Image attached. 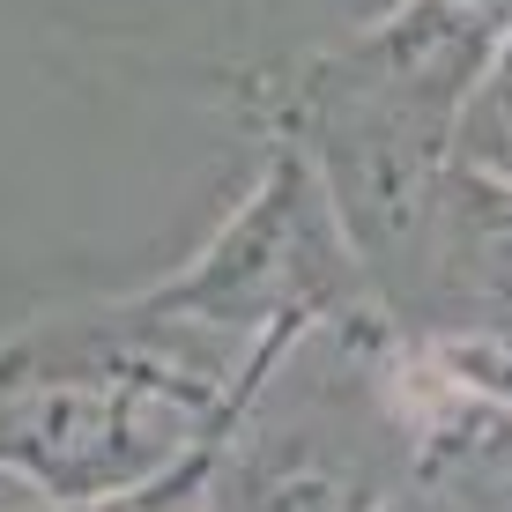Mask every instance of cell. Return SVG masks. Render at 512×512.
Wrapping results in <instances>:
<instances>
[{
  "label": "cell",
  "instance_id": "cell-1",
  "mask_svg": "<svg viewBox=\"0 0 512 512\" xmlns=\"http://www.w3.org/2000/svg\"><path fill=\"white\" fill-rule=\"evenodd\" d=\"M231 104L253 141H297L312 156L379 305L423 334V305L446 297L453 253V127L342 82L320 52L238 75Z\"/></svg>",
  "mask_w": 512,
  "mask_h": 512
},
{
  "label": "cell",
  "instance_id": "cell-2",
  "mask_svg": "<svg viewBox=\"0 0 512 512\" xmlns=\"http://www.w3.org/2000/svg\"><path fill=\"white\" fill-rule=\"evenodd\" d=\"M134 305L193 320L231 342H268V334H327L364 312H386L372 275L357 268L334 201L297 141H260L253 179L223 223L208 231L171 275L127 290Z\"/></svg>",
  "mask_w": 512,
  "mask_h": 512
},
{
  "label": "cell",
  "instance_id": "cell-3",
  "mask_svg": "<svg viewBox=\"0 0 512 512\" xmlns=\"http://www.w3.org/2000/svg\"><path fill=\"white\" fill-rule=\"evenodd\" d=\"M505 30H512L505 15L468 8V0H394L364 30H349L342 45H320V60L357 90L453 127L468 90L483 82V67L498 60Z\"/></svg>",
  "mask_w": 512,
  "mask_h": 512
},
{
  "label": "cell",
  "instance_id": "cell-4",
  "mask_svg": "<svg viewBox=\"0 0 512 512\" xmlns=\"http://www.w3.org/2000/svg\"><path fill=\"white\" fill-rule=\"evenodd\" d=\"M453 171L512 193V30H505L498 60L483 67V82L468 90L461 119H453Z\"/></svg>",
  "mask_w": 512,
  "mask_h": 512
},
{
  "label": "cell",
  "instance_id": "cell-5",
  "mask_svg": "<svg viewBox=\"0 0 512 512\" xmlns=\"http://www.w3.org/2000/svg\"><path fill=\"white\" fill-rule=\"evenodd\" d=\"M423 342H431V357L446 364L468 394H483V401H498V409H512V334L446 327V334H423Z\"/></svg>",
  "mask_w": 512,
  "mask_h": 512
},
{
  "label": "cell",
  "instance_id": "cell-6",
  "mask_svg": "<svg viewBox=\"0 0 512 512\" xmlns=\"http://www.w3.org/2000/svg\"><path fill=\"white\" fill-rule=\"evenodd\" d=\"M468 8H490V15H505V23H512V0H468Z\"/></svg>",
  "mask_w": 512,
  "mask_h": 512
},
{
  "label": "cell",
  "instance_id": "cell-7",
  "mask_svg": "<svg viewBox=\"0 0 512 512\" xmlns=\"http://www.w3.org/2000/svg\"><path fill=\"white\" fill-rule=\"evenodd\" d=\"M0 379H8V342H0ZM0 490H8V483H0ZM0 505H8V498H0Z\"/></svg>",
  "mask_w": 512,
  "mask_h": 512
}]
</instances>
